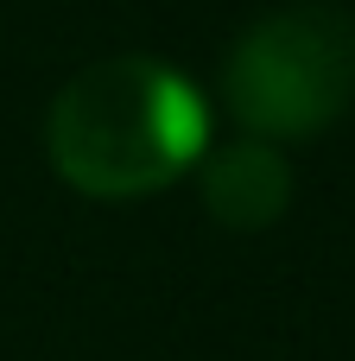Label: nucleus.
Returning <instances> with one entry per match:
<instances>
[{
  "label": "nucleus",
  "instance_id": "7ed1b4c3",
  "mask_svg": "<svg viewBox=\"0 0 355 361\" xmlns=\"http://www.w3.org/2000/svg\"><path fill=\"white\" fill-rule=\"evenodd\" d=\"M197 171H203V209L235 235L273 228L292 203V165L273 140H241V146L203 152Z\"/></svg>",
  "mask_w": 355,
  "mask_h": 361
},
{
  "label": "nucleus",
  "instance_id": "f257e3e1",
  "mask_svg": "<svg viewBox=\"0 0 355 361\" xmlns=\"http://www.w3.org/2000/svg\"><path fill=\"white\" fill-rule=\"evenodd\" d=\"M203 152H210V108L197 82L140 51L83 63L51 95L44 114L51 171L95 203L152 197L184 171H197Z\"/></svg>",
  "mask_w": 355,
  "mask_h": 361
},
{
  "label": "nucleus",
  "instance_id": "f03ea898",
  "mask_svg": "<svg viewBox=\"0 0 355 361\" xmlns=\"http://www.w3.org/2000/svg\"><path fill=\"white\" fill-rule=\"evenodd\" d=\"M222 102L254 140H311L355 102V13L299 0L254 19L222 63Z\"/></svg>",
  "mask_w": 355,
  "mask_h": 361
}]
</instances>
